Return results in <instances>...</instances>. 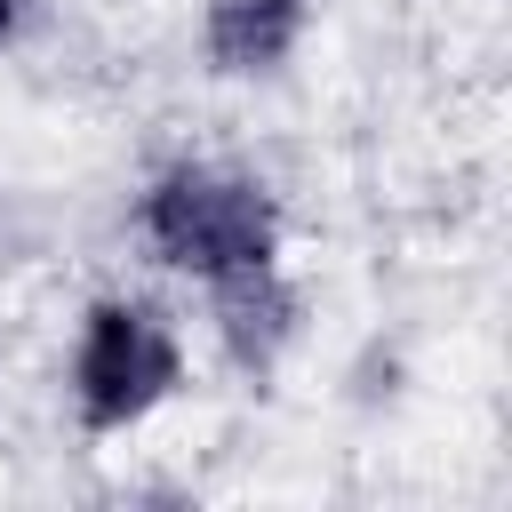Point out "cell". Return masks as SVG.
<instances>
[{
	"label": "cell",
	"instance_id": "obj_1",
	"mask_svg": "<svg viewBox=\"0 0 512 512\" xmlns=\"http://www.w3.org/2000/svg\"><path fill=\"white\" fill-rule=\"evenodd\" d=\"M136 232L160 264H176L192 280H224V272H248V264L280 256V200L256 176L176 160V168L152 176V192L136 208Z\"/></svg>",
	"mask_w": 512,
	"mask_h": 512
},
{
	"label": "cell",
	"instance_id": "obj_3",
	"mask_svg": "<svg viewBox=\"0 0 512 512\" xmlns=\"http://www.w3.org/2000/svg\"><path fill=\"white\" fill-rule=\"evenodd\" d=\"M208 288H216V328H224L232 360L240 368H272L280 344L296 336V288L280 280V264H248V272H224Z\"/></svg>",
	"mask_w": 512,
	"mask_h": 512
},
{
	"label": "cell",
	"instance_id": "obj_5",
	"mask_svg": "<svg viewBox=\"0 0 512 512\" xmlns=\"http://www.w3.org/2000/svg\"><path fill=\"white\" fill-rule=\"evenodd\" d=\"M24 32V0H0V40H16Z\"/></svg>",
	"mask_w": 512,
	"mask_h": 512
},
{
	"label": "cell",
	"instance_id": "obj_4",
	"mask_svg": "<svg viewBox=\"0 0 512 512\" xmlns=\"http://www.w3.org/2000/svg\"><path fill=\"white\" fill-rule=\"evenodd\" d=\"M296 40H304V0H208V64L232 80L280 72Z\"/></svg>",
	"mask_w": 512,
	"mask_h": 512
},
{
	"label": "cell",
	"instance_id": "obj_2",
	"mask_svg": "<svg viewBox=\"0 0 512 512\" xmlns=\"http://www.w3.org/2000/svg\"><path fill=\"white\" fill-rule=\"evenodd\" d=\"M176 336L160 328L152 304H88L80 320V360H72V400H80V424L104 440V432H128L144 424L168 392H176Z\"/></svg>",
	"mask_w": 512,
	"mask_h": 512
}]
</instances>
